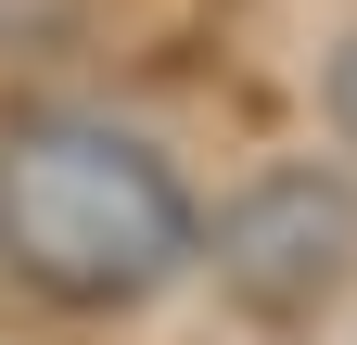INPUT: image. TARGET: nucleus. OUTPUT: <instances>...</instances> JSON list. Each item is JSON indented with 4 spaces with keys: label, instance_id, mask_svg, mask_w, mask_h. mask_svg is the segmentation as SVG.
<instances>
[{
    "label": "nucleus",
    "instance_id": "1",
    "mask_svg": "<svg viewBox=\"0 0 357 345\" xmlns=\"http://www.w3.org/2000/svg\"><path fill=\"white\" fill-rule=\"evenodd\" d=\"M204 256L192 179L115 115H13L0 128V269L52 307H153Z\"/></svg>",
    "mask_w": 357,
    "mask_h": 345
},
{
    "label": "nucleus",
    "instance_id": "2",
    "mask_svg": "<svg viewBox=\"0 0 357 345\" xmlns=\"http://www.w3.org/2000/svg\"><path fill=\"white\" fill-rule=\"evenodd\" d=\"M217 256V281L243 294L255 320H332L344 294H357V179H332V166H268V179L230 192V218L204 230Z\"/></svg>",
    "mask_w": 357,
    "mask_h": 345
},
{
    "label": "nucleus",
    "instance_id": "3",
    "mask_svg": "<svg viewBox=\"0 0 357 345\" xmlns=\"http://www.w3.org/2000/svg\"><path fill=\"white\" fill-rule=\"evenodd\" d=\"M319 103H332V128H344V154H357V38L319 64Z\"/></svg>",
    "mask_w": 357,
    "mask_h": 345
}]
</instances>
